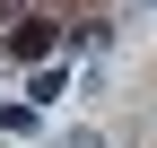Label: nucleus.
I'll list each match as a JSON object with an SVG mask.
<instances>
[{
    "mask_svg": "<svg viewBox=\"0 0 157 148\" xmlns=\"http://www.w3.org/2000/svg\"><path fill=\"white\" fill-rule=\"evenodd\" d=\"M52 52H61V17H44V9L9 17V61H35V70H52Z\"/></svg>",
    "mask_w": 157,
    "mask_h": 148,
    "instance_id": "f257e3e1",
    "label": "nucleus"
},
{
    "mask_svg": "<svg viewBox=\"0 0 157 148\" xmlns=\"http://www.w3.org/2000/svg\"><path fill=\"white\" fill-rule=\"evenodd\" d=\"M0 52H9V35H0Z\"/></svg>",
    "mask_w": 157,
    "mask_h": 148,
    "instance_id": "f03ea898",
    "label": "nucleus"
}]
</instances>
